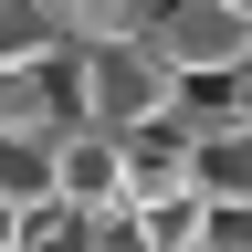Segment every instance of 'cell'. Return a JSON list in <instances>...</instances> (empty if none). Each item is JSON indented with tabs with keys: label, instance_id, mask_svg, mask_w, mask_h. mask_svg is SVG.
<instances>
[{
	"label": "cell",
	"instance_id": "cell-1",
	"mask_svg": "<svg viewBox=\"0 0 252 252\" xmlns=\"http://www.w3.org/2000/svg\"><path fill=\"white\" fill-rule=\"evenodd\" d=\"M179 105V74L147 53V32H116V42H74V116L94 126H147V116H168Z\"/></svg>",
	"mask_w": 252,
	"mask_h": 252
},
{
	"label": "cell",
	"instance_id": "cell-2",
	"mask_svg": "<svg viewBox=\"0 0 252 252\" xmlns=\"http://www.w3.org/2000/svg\"><path fill=\"white\" fill-rule=\"evenodd\" d=\"M147 53L168 74H231L252 63V0H147Z\"/></svg>",
	"mask_w": 252,
	"mask_h": 252
},
{
	"label": "cell",
	"instance_id": "cell-3",
	"mask_svg": "<svg viewBox=\"0 0 252 252\" xmlns=\"http://www.w3.org/2000/svg\"><path fill=\"white\" fill-rule=\"evenodd\" d=\"M53 179H63V200H84V210L126 200V137L94 126V116H74V126L53 137Z\"/></svg>",
	"mask_w": 252,
	"mask_h": 252
},
{
	"label": "cell",
	"instance_id": "cell-4",
	"mask_svg": "<svg viewBox=\"0 0 252 252\" xmlns=\"http://www.w3.org/2000/svg\"><path fill=\"white\" fill-rule=\"evenodd\" d=\"M189 179L210 189V200H252V126L231 116V126H200L189 137Z\"/></svg>",
	"mask_w": 252,
	"mask_h": 252
},
{
	"label": "cell",
	"instance_id": "cell-5",
	"mask_svg": "<svg viewBox=\"0 0 252 252\" xmlns=\"http://www.w3.org/2000/svg\"><path fill=\"white\" fill-rule=\"evenodd\" d=\"M74 32H63L53 0H0V63H63Z\"/></svg>",
	"mask_w": 252,
	"mask_h": 252
},
{
	"label": "cell",
	"instance_id": "cell-6",
	"mask_svg": "<svg viewBox=\"0 0 252 252\" xmlns=\"http://www.w3.org/2000/svg\"><path fill=\"white\" fill-rule=\"evenodd\" d=\"M53 137H32V126H0V200L32 210V200H53Z\"/></svg>",
	"mask_w": 252,
	"mask_h": 252
},
{
	"label": "cell",
	"instance_id": "cell-7",
	"mask_svg": "<svg viewBox=\"0 0 252 252\" xmlns=\"http://www.w3.org/2000/svg\"><path fill=\"white\" fill-rule=\"evenodd\" d=\"M11 252H94V210L53 189V200H32V210H21V231H11Z\"/></svg>",
	"mask_w": 252,
	"mask_h": 252
},
{
	"label": "cell",
	"instance_id": "cell-8",
	"mask_svg": "<svg viewBox=\"0 0 252 252\" xmlns=\"http://www.w3.org/2000/svg\"><path fill=\"white\" fill-rule=\"evenodd\" d=\"M53 11H63V32H74V42H116V32L147 21V0H53Z\"/></svg>",
	"mask_w": 252,
	"mask_h": 252
},
{
	"label": "cell",
	"instance_id": "cell-9",
	"mask_svg": "<svg viewBox=\"0 0 252 252\" xmlns=\"http://www.w3.org/2000/svg\"><path fill=\"white\" fill-rule=\"evenodd\" d=\"M94 252H158L147 210H137V200H105V210H94Z\"/></svg>",
	"mask_w": 252,
	"mask_h": 252
},
{
	"label": "cell",
	"instance_id": "cell-10",
	"mask_svg": "<svg viewBox=\"0 0 252 252\" xmlns=\"http://www.w3.org/2000/svg\"><path fill=\"white\" fill-rule=\"evenodd\" d=\"M200 252H252V200H210V231Z\"/></svg>",
	"mask_w": 252,
	"mask_h": 252
},
{
	"label": "cell",
	"instance_id": "cell-11",
	"mask_svg": "<svg viewBox=\"0 0 252 252\" xmlns=\"http://www.w3.org/2000/svg\"><path fill=\"white\" fill-rule=\"evenodd\" d=\"M11 231H21V210H11V200H0V252H11Z\"/></svg>",
	"mask_w": 252,
	"mask_h": 252
}]
</instances>
